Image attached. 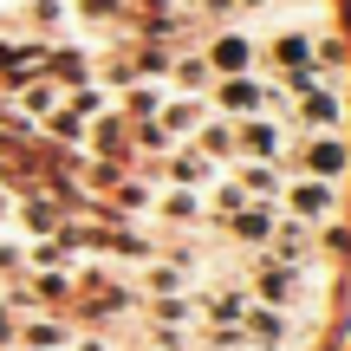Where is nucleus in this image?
<instances>
[{"label": "nucleus", "instance_id": "9b49d317", "mask_svg": "<svg viewBox=\"0 0 351 351\" xmlns=\"http://www.w3.org/2000/svg\"><path fill=\"white\" fill-rule=\"evenodd\" d=\"M189 150H195V156H208V163L221 169L228 156H234V117H202V130L189 137Z\"/></svg>", "mask_w": 351, "mask_h": 351}, {"label": "nucleus", "instance_id": "aec40b11", "mask_svg": "<svg viewBox=\"0 0 351 351\" xmlns=\"http://www.w3.org/2000/svg\"><path fill=\"white\" fill-rule=\"evenodd\" d=\"M267 241H274V247L287 254V261H306V247H313V228H306V221H293V215H280Z\"/></svg>", "mask_w": 351, "mask_h": 351}, {"label": "nucleus", "instance_id": "ddd939ff", "mask_svg": "<svg viewBox=\"0 0 351 351\" xmlns=\"http://www.w3.org/2000/svg\"><path fill=\"white\" fill-rule=\"evenodd\" d=\"M234 189L247 202H280V169L274 163H241L234 156Z\"/></svg>", "mask_w": 351, "mask_h": 351}, {"label": "nucleus", "instance_id": "6ab92c4d", "mask_svg": "<svg viewBox=\"0 0 351 351\" xmlns=\"http://www.w3.org/2000/svg\"><path fill=\"white\" fill-rule=\"evenodd\" d=\"M202 313H208L215 326H234V332H241V313H247V293H241V287H221V293H208V300H202Z\"/></svg>", "mask_w": 351, "mask_h": 351}, {"label": "nucleus", "instance_id": "c85d7f7f", "mask_svg": "<svg viewBox=\"0 0 351 351\" xmlns=\"http://www.w3.org/2000/svg\"><path fill=\"white\" fill-rule=\"evenodd\" d=\"M72 351H111V345H104V339H78Z\"/></svg>", "mask_w": 351, "mask_h": 351}, {"label": "nucleus", "instance_id": "7ed1b4c3", "mask_svg": "<svg viewBox=\"0 0 351 351\" xmlns=\"http://www.w3.org/2000/svg\"><path fill=\"white\" fill-rule=\"evenodd\" d=\"M300 169L313 176V182H345V169H351V150H345V137H339V130H319V137L300 150Z\"/></svg>", "mask_w": 351, "mask_h": 351}, {"label": "nucleus", "instance_id": "0eeeda50", "mask_svg": "<svg viewBox=\"0 0 351 351\" xmlns=\"http://www.w3.org/2000/svg\"><path fill=\"white\" fill-rule=\"evenodd\" d=\"M241 339H254L261 351H287V313H280V306L247 300V313H241Z\"/></svg>", "mask_w": 351, "mask_h": 351}, {"label": "nucleus", "instance_id": "f8f14e48", "mask_svg": "<svg viewBox=\"0 0 351 351\" xmlns=\"http://www.w3.org/2000/svg\"><path fill=\"white\" fill-rule=\"evenodd\" d=\"M150 215L169 221V228H195L202 221V195H195V189H163V195L150 202Z\"/></svg>", "mask_w": 351, "mask_h": 351}, {"label": "nucleus", "instance_id": "7c9ffc66", "mask_svg": "<svg viewBox=\"0 0 351 351\" xmlns=\"http://www.w3.org/2000/svg\"><path fill=\"white\" fill-rule=\"evenodd\" d=\"M143 351H156V345H143Z\"/></svg>", "mask_w": 351, "mask_h": 351}, {"label": "nucleus", "instance_id": "6e6552de", "mask_svg": "<svg viewBox=\"0 0 351 351\" xmlns=\"http://www.w3.org/2000/svg\"><path fill=\"white\" fill-rule=\"evenodd\" d=\"M208 72H215V78L254 72V39H247V33H221V39L208 46Z\"/></svg>", "mask_w": 351, "mask_h": 351}, {"label": "nucleus", "instance_id": "b1692460", "mask_svg": "<svg viewBox=\"0 0 351 351\" xmlns=\"http://www.w3.org/2000/svg\"><path fill=\"white\" fill-rule=\"evenodd\" d=\"M52 104H59V91H52V85H26V91H20V111H26V117H46Z\"/></svg>", "mask_w": 351, "mask_h": 351}, {"label": "nucleus", "instance_id": "a878e982", "mask_svg": "<svg viewBox=\"0 0 351 351\" xmlns=\"http://www.w3.org/2000/svg\"><path fill=\"white\" fill-rule=\"evenodd\" d=\"M117 13H124V0H78L72 20H117Z\"/></svg>", "mask_w": 351, "mask_h": 351}, {"label": "nucleus", "instance_id": "4468645a", "mask_svg": "<svg viewBox=\"0 0 351 351\" xmlns=\"http://www.w3.org/2000/svg\"><path fill=\"white\" fill-rule=\"evenodd\" d=\"M98 91H72V98H65V111L59 117H52V130H59V137H85V124H91V117H98Z\"/></svg>", "mask_w": 351, "mask_h": 351}, {"label": "nucleus", "instance_id": "2eb2a0df", "mask_svg": "<svg viewBox=\"0 0 351 351\" xmlns=\"http://www.w3.org/2000/svg\"><path fill=\"white\" fill-rule=\"evenodd\" d=\"M274 221H280V202H247L241 215H228V228H234L241 241H267V234H274Z\"/></svg>", "mask_w": 351, "mask_h": 351}, {"label": "nucleus", "instance_id": "dca6fc26", "mask_svg": "<svg viewBox=\"0 0 351 351\" xmlns=\"http://www.w3.org/2000/svg\"><path fill=\"white\" fill-rule=\"evenodd\" d=\"M300 117L313 130H339L345 124V98H339V91H306V98H300Z\"/></svg>", "mask_w": 351, "mask_h": 351}, {"label": "nucleus", "instance_id": "f3484780", "mask_svg": "<svg viewBox=\"0 0 351 351\" xmlns=\"http://www.w3.org/2000/svg\"><path fill=\"white\" fill-rule=\"evenodd\" d=\"M13 345H26V351H65V345H72V332H65L59 319H26Z\"/></svg>", "mask_w": 351, "mask_h": 351}, {"label": "nucleus", "instance_id": "cd10ccee", "mask_svg": "<svg viewBox=\"0 0 351 351\" xmlns=\"http://www.w3.org/2000/svg\"><path fill=\"white\" fill-rule=\"evenodd\" d=\"M13 339H20V319H13V313H7V306H0V351H7Z\"/></svg>", "mask_w": 351, "mask_h": 351}, {"label": "nucleus", "instance_id": "9d476101", "mask_svg": "<svg viewBox=\"0 0 351 351\" xmlns=\"http://www.w3.org/2000/svg\"><path fill=\"white\" fill-rule=\"evenodd\" d=\"M234 150H247L254 163H274L280 156V124H267V117H234Z\"/></svg>", "mask_w": 351, "mask_h": 351}, {"label": "nucleus", "instance_id": "423d86ee", "mask_svg": "<svg viewBox=\"0 0 351 351\" xmlns=\"http://www.w3.org/2000/svg\"><path fill=\"white\" fill-rule=\"evenodd\" d=\"M254 300L287 313V306L300 300V261H261V274H254Z\"/></svg>", "mask_w": 351, "mask_h": 351}, {"label": "nucleus", "instance_id": "1a4fd4ad", "mask_svg": "<svg viewBox=\"0 0 351 351\" xmlns=\"http://www.w3.org/2000/svg\"><path fill=\"white\" fill-rule=\"evenodd\" d=\"M163 182H169V189H202V182H215V163H208V156H195L189 143H169Z\"/></svg>", "mask_w": 351, "mask_h": 351}, {"label": "nucleus", "instance_id": "4be33fe9", "mask_svg": "<svg viewBox=\"0 0 351 351\" xmlns=\"http://www.w3.org/2000/svg\"><path fill=\"white\" fill-rule=\"evenodd\" d=\"M156 104H163V91H156V85H130V91H124V111H117V117H137V124H150Z\"/></svg>", "mask_w": 351, "mask_h": 351}, {"label": "nucleus", "instance_id": "412c9836", "mask_svg": "<svg viewBox=\"0 0 351 351\" xmlns=\"http://www.w3.org/2000/svg\"><path fill=\"white\" fill-rule=\"evenodd\" d=\"M26 26H33V33H65V26H72V0H33V7H26Z\"/></svg>", "mask_w": 351, "mask_h": 351}, {"label": "nucleus", "instance_id": "39448f33", "mask_svg": "<svg viewBox=\"0 0 351 351\" xmlns=\"http://www.w3.org/2000/svg\"><path fill=\"white\" fill-rule=\"evenodd\" d=\"M189 280H195V261H189V254H163V261H150L137 274V287L150 293V300H176V293H189Z\"/></svg>", "mask_w": 351, "mask_h": 351}, {"label": "nucleus", "instance_id": "bb28decb", "mask_svg": "<svg viewBox=\"0 0 351 351\" xmlns=\"http://www.w3.org/2000/svg\"><path fill=\"white\" fill-rule=\"evenodd\" d=\"M339 65H345V46L339 39H319L313 46V72H339Z\"/></svg>", "mask_w": 351, "mask_h": 351}, {"label": "nucleus", "instance_id": "20e7f679", "mask_svg": "<svg viewBox=\"0 0 351 351\" xmlns=\"http://www.w3.org/2000/svg\"><path fill=\"white\" fill-rule=\"evenodd\" d=\"M287 195V208H293V221H306V228H326L332 221V208H339V182H293V189H280Z\"/></svg>", "mask_w": 351, "mask_h": 351}, {"label": "nucleus", "instance_id": "f257e3e1", "mask_svg": "<svg viewBox=\"0 0 351 351\" xmlns=\"http://www.w3.org/2000/svg\"><path fill=\"white\" fill-rule=\"evenodd\" d=\"M208 111H221V117H287V111H280V98L267 85H254L247 72H241V78H221Z\"/></svg>", "mask_w": 351, "mask_h": 351}, {"label": "nucleus", "instance_id": "c756f323", "mask_svg": "<svg viewBox=\"0 0 351 351\" xmlns=\"http://www.w3.org/2000/svg\"><path fill=\"white\" fill-rule=\"evenodd\" d=\"M7 26H13V13H7V7H0V33H7Z\"/></svg>", "mask_w": 351, "mask_h": 351}, {"label": "nucleus", "instance_id": "393cba45", "mask_svg": "<svg viewBox=\"0 0 351 351\" xmlns=\"http://www.w3.org/2000/svg\"><path fill=\"white\" fill-rule=\"evenodd\" d=\"M20 221L33 228V234H52V228H59V208H52V202H33V208H20Z\"/></svg>", "mask_w": 351, "mask_h": 351}, {"label": "nucleus", "instance_id": "f03ea898", "mask_svg": "<svg viewBox=\"0 0 351 351\" xmlns=\"http://www.w3.org/2000/svg\"><path fill=\"white\" fill-rule=\"evenodd\" d=\"M202 117H208V98H195V91H169V98L156 104L150 124H156V137H163V143H189L202 130Z\"/></svg>", "mask_w": 351, "mask_h": 351}, {"label": "nucleus", "instance_id": "5701e85b", "mask_svg": "<svg viewBox=\"0 0 351 351\" xmlns=\"http://www.w3.org/2000/svg\"><path fill=\"white\" fill-rule=\"evenodd\" d=\"M208 59H182V65H176V91H195V98H202V85H208Z\"/></svg>", "mask_w": 351, "mask_h": 351}, {"label": "nucleus", "instance_id": "a211bd4d", "mask_svg": "<svg viewBox=\"0 0 351 351\" xmlns=\"http://www.w3.org/2000/svg\"><path fill=\"white\" fill-rule=\"evenodd\" d=\"M267 59H274L280 72H300V65H313V39L306 33H280L274 46H267Z\"/></svg>", "mask_w": 351, "mask_h": 351}]
</instances>
